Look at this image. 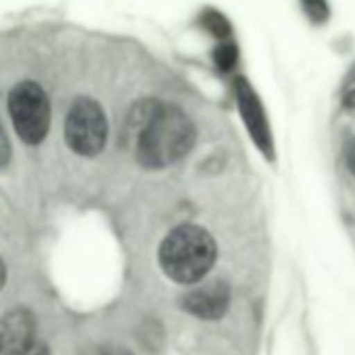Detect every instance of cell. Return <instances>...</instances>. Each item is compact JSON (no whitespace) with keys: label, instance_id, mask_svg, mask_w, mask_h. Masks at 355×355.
<instances>
[{"label":"cell","instance_id":"6da1fadb","mask_svg":"<svg viewBox=\"0 0 355 355\" xmlns=\"http://www.w3.org/2000/svg\"><path fill=\"white\" fill-rule=\"evenodd\" d=\"M130 132L136 159L153 169L180 161L195 142V128L189 115L161 101L140 103L130 119Z\"/></svg>","mask_w":355,"mask_h":355},{"label":"cell","instance_id":"7a4b0ae2","mask_svg":"<svg viewBox=\"0 0 355 355\" xmlns=\"http://www.w3.org/2000/svg\"><path fill=\"white\" fill-rule=\"evenodd\" d=\"M218 247L214 236L193 224L173 228L159 247V266L178 284H197L214 268Z\"/></svg>","mask_w":355,"mask_h":355},{"label":"cell","instance_id":"3957f363","mask_svg":"<svg viewBox=\"0 0 355 355\" xmlns=\"http://www.w3.org/2000/svg\"><path fill=\"white\" fill-rule=\"evenodd\" d=\"M9 113L19 138L40 144L51 128V101L36 82H21L9 94Z\"/></svg>","mask_w":355,"mask_h":355},{"label":"cell","instance_id":"277c9868","mask_svg":"<svg viewBox=\"0 0 355 355\" xmlns=\"http://www.w3.org/2000/svg\"><path fill=\"white\" fill-rule=\"evenodd\" d=\"M65 140L82 157H94L107 142V117L92 98H78L65 119Z\"/></svg>","mask_w":355,"mask_h":355},{"label":"cell","instance_id":"5b68a950","mask_svg":"<svg viewBox=\"0 0 355 355\" xmlns=\"http://www.w3.org/2000/svg\"><path fill=\"white\" fill-rule=\"evenodd\" d=\"M36 345V318L15 307L0 318V355H28Z\"/></svg>","mask_w":355,"mask_h":355},{"label":"cell","instance_id":"8992f818","mask_svg":"<svg viewBox=\"0 0 355 355\" xmlns=\"http://www.w3.org/2000/svg\"><path fill=\"white\" fill-rule=\"evenodd\" d=\"M184 309L201 320H220L230 305V291L224 282H205L184 295Z\"/></svg>","mask_w":355,"mask_h":355},{"label":"cell","instance_id":"52a82bcc","mask_svg":"<svg viewBox=\"0 0 355 355\" xmlns=\"http://www.w3.org/2000/svg\"><path fill=\"white\" fill-rule=\"evenodd\" d=\"M9 159H11V144H9V138H7L3 123H0V167L7 165Z\"/></svg>","mask_w":355,"mask_h":355},{"label":"cell","instance_id":"ba28073f","mask_svg":"<svg viewBox=\"0 0 355 355\" xmlns=\"http://www.w3.org/2000/svg\"><path fill=\"white\" fill-rule=\"evenodd\" d=\"M28 355H51V351H49V347H46V345L36 343V345H34V349H32Z\"/></svg>","mask_w":355,"mask_h":355},{"label":"cell","instance_id":"9c48e42d","mask_svg":"<svg viewBox=\"0 0 355 355\" xmlns=\"http://www.w3.org/2000/svg\"><path fill=\"white\" fill-rule=\"evenodd\" d=\"M94 355H132V353H128L125 349H101Z\"/></svg>","mask_w":355,"mask_h":355},{"label":"cell","instance_id":"30bf717a","mask_svg":"<svg viewBox=\"0 0 355 355\" xmlns=\"http://www.w3.org/2000/svg\"><path fill=\"white\" fill-rule=\"evenodd\" d=\"M5 282H7V268H5V261L0 259V291H3Z\"/></svg>","mask_w":355,"mask_h":355}]
</instances>
